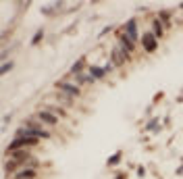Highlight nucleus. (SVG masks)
<instances>
[{"label": "nucleus", "mask_w": 183, "mask_h": 179, "mask_svg": "<svg viewBox=\"0 0 183 179\" xmlns=\"http://www.w3.org/2000/svg\"><path fill=\"white\" fill-rule=\"evenodd\" d=\"M38 117H40L44 123H48V125H54V123H56V117H54L52 113H48V110H40Z\"/></svg>", "instance_id": "f257e3e1"}, {"label": "nucleus", "mask_w": 183, "mask_h": 179, "mask_svg": "<svg viewBox=\"0 0 183 179\" xmlns=\"http://www.w3.org/2000/svg\"><path fill=\"white\" fill-rule=\"evenodd\" d=\"M33 175H36L33 169H23V171H19V173L15 175V179H31Z\"/></svg>", "instance_id": "f03ea898"}, {"label": "nucleus", "mask_w": 183, "mask_h": 179, "mask_svg": "<svg viewBox=\"0 0 183 179\" xmlns=\"http://www.w3.org/2000/svg\"><path fill=\"white\" fill-rule=\"evenodd\" d=\"M123 60H125V52H121V50H115V52H112V63H115V65H121Z\"/></svg>", "instance_id": "7ed1b4c3"}, {"label": "nucleus", "mask_w": 183, "mask_h": 179, "mask_svg": "<svg viewBox=\"0 0 183 179\" xmlns=\"http://www.w3.org/2000/svg\"><path fill=\"white\" fill-rule=\"evenodd\" d=\"M144 46H146V50H154V48H156L154 38H152V36H144Z\"/></svg>", "instance_id": "20e7f679"}, {"label": "nucleus", "mask_w": 183, "mask_h": 179, "mask_svg": "<svg viewBox=\"0 0 183 179\" xmlns=\"http://www.w3.org/2000/svg\"><path fill=\"white\" fill-rule=\"evenodd\" d=\"M60 88L65 90V92H69V94H73V96H77V94H79L77 90L73 88V86H69V84H60Z\"/></svg>", "instance_id": "39448f33"}, {"label": "nucleus", "mask_w": 183, "mask_h": 179, "mask_svg": "<svg viewBox=\"0 0 183 179\" xmlns=\"http://www.w3.org/2000/svg\"><path fill=\"white\" fill-rule=\"evenodd\" d=\"M127 31L131 34V42H133V38H135V23H133V21L127 23Z\"/></svg>", "instance_id": "423d86ee"}, {"label": "nucleus", "mask_w": 183, "mask_h": 179, "mask_svg": "<svg viewBox=\"0 0 183 179\" xmlns=\"http://www.w3.org/2000/svg\"><path fill=\"white\" fill-rule=\"evenodd\" d=\"M81 67H83V58H81V60H77V63L73 65V69H71V73H79V69H81Z\"/></svg>", "instance_id": "0eeeda50"}, {"label": "nucleus", "mask_w": 183, "mask_h": 179, "mask_svg": "<svg viewBox=\"0 0 183 179\" xmlns=\"http://www.w3.org/2000/svg\"><path fill=\"white\" fill-rule=\"evenodd\" d=\"M102 75H104V69H98V67L92 69V77H102Z\"/></svg>", "instance_id": "6e6552de"}, {"label": "nucleus", "mask_w": 183, "mask_h": 179, "mask_svg": "<svg viewBox=\"0 0 183 179\" xmlns=\"http://www.w3.org/2000/svg\"><path fill=\"white\" fill-rule=\"evenodd\" d=\"M10 67H13L10 63H4V67H2V73H8V71H10Z\"/></svg>", "instance_id": "1a4fd4ad"}]
</instances>
